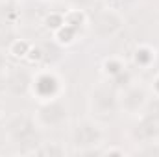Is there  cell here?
Returning a JSON list of instances; mask_svg holds the SVG:
<instances>
[{"instance_id": "cell-1", "label": "cell", "mask_w": 159, "mask_h": 157, "mask_svg": "<svg viewBox=\"0 0 159 157\" xmlns=\"http://www.w3.org/2000/svg\"><path fill=\"white\" fill-rule=\"evenodd\" d=\"M4 137L19 154H35L37 146L43 142L39 124L30 113H17L9 117L4 128Z\"/></svg>"}, {"instance_id": "cell-2", "label": "cell", "mask_w": 159, "mask_h": 157, "mask_svg": "<svg viewBox=\"0 0 159 157\" xmlns=\"http://www.w3.org/2000/svg\"><path fill=\"white\" fill-rule=\"evenodd\" d=\"M106 141V129L100 120L93 117L81 118L70 131V142L76 155H102V144Z\"/></svg>"}, {"instance_id": "cell-3", "label": "cell", "mask_w": 159, "mask_h": 157, "mask_svg": "<svg viewBox=\"0 0 159 157\" xmlns=\"http://www.w3.org/2000/svg\"><path fill=\"white\" fill-rule=\"evenodd\" d=\"M87 107L91 117L96 120H109L119 111V87L109 81H98L91 91L87 98Z\"/></svg>"}, {"instance_id": "cell-4", "label": "cell", "mask_w": 159, "mask_h": 157, "mask_svg": "<svg viewBox=\"0 0 159 157\" xmlns=\"http://www.w3.org/2000/svg\"><path fill=\"white\" fill-rule=\"evenodd\" d=\"M124 17L120 13V9L115 7H104L100 9L91 20H89V26H91V32L96 39H111L115 35H119L120 32L124 30Z\"/></svg>"}, {"instance_id": "cell-5", "label": "cell", "mask_w": 159, "mask_h": 157, "mask_svg": "<svg viewBox=\"0 0 159 157\" xmlns=\"http://www.w3.org/2000/svg\"><path fill=\"white\" fill-rule=\"evenodd\" d=\"M34 118L41 129H57L67 122L69 107L61 98L44 100V102H39V105L35 107Z\"/></svg>"}, {"instance_id": "cell-6", "label": "cell", "mask_w": 159, "mask_h": 157, "mask_svg": "<svg viewBox=\"0 0 159 157\" xmlns=\"http://www.w3.org/2000/svg\"><path fill=\"white\" fill-rule=\"evenodd\" d=\"M63 92V79L61 76L52 70V69H39L37 72H34L32 78V92L39 102L44 100H54V98H61Z\"/></svg>"}, {"instance_id": "cell-7", "label": "cell", "mask_w": 159, "mask_h": 157, "mask_svg": "<svg viewBox=\"0 0 159 157\" xmlns=\"http://www.w3.org/2000/svg\"><path fill=\"white\" fill-rule=\"evenodd\" d=\"M150 102L148 91L139 83H128L119 89V111L129 117H139Z\"/></svg>"}, {"instance_id": "cell-8", "label": "cell", "mask_w": 159, "mask_h": 157, "mask_svg": "<svg viewBox=\"0 0 159 157\" xmlns=\"http://www.w3.org/2000/svg\"><path fill=\"white\" fill-rule=\"evenodd\" d=\"M32 78L34 72L26 69H15L6 76V89L15 96H26L32 92Z\"/></svg>"}, {"instance_id": "cell-9", "label": "cell", "mask_w": 159, "mask_h": 157, "mask_svg": "<svg viewBox=\"0 0 159 157\" xmlns=\"http://www.w3.org/2000/svg\"><path fill=\"white\" fill-rule=\"evenodd\" d=\"M156 61V50L150 46V44H139L135 50H133V63L135 67H141V69H148L152 67Z\"/></svg>"}, {"instance_id": "cell-10", "label": "cell", "mask_w": 159, "mask_h": 157, "mask_svg": "<svg viewBox=\"0 0 159 157\" xmlns=\"http://www.w3.org/2000/svg\"><path fill=\"white\" fill-rule=\"evenodd\" d=\"M30 50H32V44L24 39H13L7 46V54L15 59H26Z\"/></svg>"}, {"instance_id": "cell-11", "label": "cell", "mask_w": 159, "mask_h": 157, "mask_svg": "<svg viewBox=\"0 0 159 157\" xmlns=\"http://www.w3.org/2000/svg\"><path fill=\"white\" fill-rule=\"evenodd\" d=\"M54 37H56V41H57L59 44H72V43L76 41V37H78V30L63 22V26H59V28L54 32Z\"/></svg>"}, {"instance_id": "cell-12", "label": "cell", "mask_w": 159, "mask_h": 157, "mask_svg": "<svg viewBox=\"0 0 159 157\" xmlns=\"http://www.w3.org/2000/svg\"><path fill=\"white\" fill-rule=\"evenodd\" d=\"M65 24L76 28L80 32V28H83L85 24H89V19H87V15H85L83 9H70V11L65 13Z\"/></svg>"}, {"instance_id": "cell-13", "label": "cell", "mask_w": 159, "mask_h": 157, "mask_svg": "<svg viewBox=\"0 0 159 157\" xmlns=\"http://www.w3.org/2000/svg\"><path fill=\"white\" fill-rule=\"evenodd\" d=\"M65 146L59 142H41L34 155H65Z\"/></svg>"}, {"instance_id": "cell-14", "label": "cell", "mask_w": 159, "mask_h": 157, "mask_svg": "<svg viewBox=\"0 0 159 157\" xmlns=\"http://www.w3.org/2000/svg\"><path fill=\"white\" fill-rule=\"evenodd\" d=\"M63 22H65V13H56L54 11V13L44 17V26L52 32H56L59 26H63Z\"/></svg>"}, {"instance_id": "cell-15", "label": "cell", "mask_w": 159, "mask_h": 157, "mask_svg": "<svg viewBox=\"0 0 159 157\" xmlns=\"http://www.w3.org/2000/svg\"><path fill=\"white\" fill-rule=\"evenodd\" d=\"M133 154H139V155H159V142L156 141H150V142H143L141 148H137Z\"/></svg>"}, {"instance_id": "cell-16", "label": "cell", "mask_w": 159, "mask_h": 157, "mask_svg": "<svg viewBox=\"0 0 159 157\" xmlns=\"http://www.w3.org/2000/svg\"><path fill=\"white\" fill-rule=\"evenodd\" d=\"M139 0H109V7H115V9H122V7H128V6H133L137 4Z\"/></svg>"}, {"instance_id": "cell-17", "label": "cell", "mask_w": 159, "mask_h": 157, "mask_svg": "<svg viewBox=\"0 0 159 157\" xmlns=\"http://www.w3.org/2000/svg\"><path fill=\"white\" fill-rule=\"evenodd\" d=\"M7 56H6V52H2L0 50V76H6V72H7Z\"/></svg>"}, {"instance_id": "cell-18", "label": "cell", "mask_w": 159, "mask_h": 157, "mask_svg": "<svg viewBox=\"0 0 159 157\" xmlns=\"http://www.w3.org/2000/svg\"><path fill=\"white\" fill-rule=\"evenodd\" d=\"M150 89H152V92H154V96L159 98V72L152 78V85H150Z\"/></svg>"}, {"instance_id": "cell-19", "label": "cell", "mask_w": 159, "mask_h": 157, "mask_svg": "<svg viewBox=\"0 0 159 157\" xmlns=\"http://www.w3.org/2000/svg\"><path fill=\"white\" fill-rule=\"evenodd\" d=\"M76 6H83V4H87V2H91V0H72Z\"/></svg>"}, {"instance_id": "cell-20", "label": "cell", "mask_w": 159, "mask_h": 157, "mask_svg": "<svg viewBox=\"0 0 159 157\" xmlns=\"http://www.w3.org/2000/svg\"><path fill=\"white\" fill-rule=\"evenodd\" d=\"M4 117V102L0 100V118Z\"/></svg>"}, {"instance_id": "cell-21", "label": "cell", "mask_w": 159, "mask_h": 157, "mask_svg": "<svg viewBox=\"0 0 159 157\" xmlns=\"http://www.w3.org/2000/svg\"><path fill=\"white\" fill-rule=\"evenodd\" d=\"M2 32H4V22L0 20V34H2Z\"/></svg>"}, {"instance_id": "cell-22", "label": "cell", "mask_w": 159, "mask_h": 157, "mask_svg": "<svg viewBox=\"0 0 159 157\" xmlns=\"http://www.w3.org/2000/svg\"><path fill=\"white\" fill-rule=\"evenodd\" d=\"M0 2H4V0H0Z\"/></svg>"}]
</instances>
